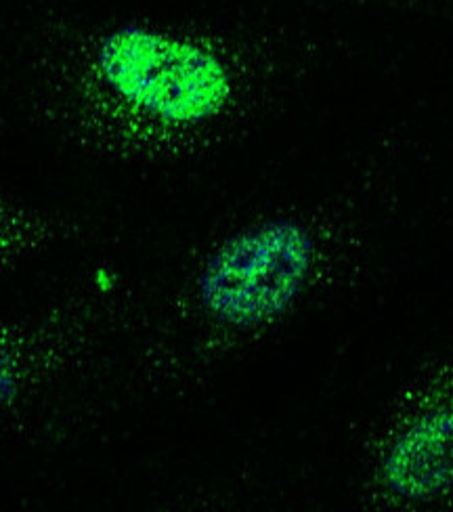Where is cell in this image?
Returning a JSON list of instances; mask_svg holds the SVG:
<instances>
[{"label":"cell","mask_w":453,"mask_h":512,"mask_svg":"<svg viewBox=\"0 0 453 512\" xmlns=\"http://www.w3.org/2000/svg\"><path fill=\"white\" fill-rule=\"evenodd\" d=\"M317 261V236L302 219L254 221L208 250L191 280V307L217 334H258L300 303Z\"/></svg>","instance_id":"2"},{"label":"cell","mask_w":453,"mask_h":512,"mask_svg":"<svg viewBox=\"0 0 453 512\" xmlns=\"http://www.w3.org/2000/svg\"><path fill=\"white\" fill-rule=\"evenodd\" d=\"M380 473L388 492L405 502L428 504L453 496V355L401 422Z\"/></svg>","instance_id":"3"},{"label":"cell","mask_w":453,"mask_h":512,"mask_svg":"<svg viewBox=\"0 0 453 512\" xmlns=\"http://www.w3.org/2000/svg\"><path fill=\"white\" fill-rule=\"evenodd\" d=\"M240 74L206 38L147 21L63 36L45 68V108L86 154L122 158L158 139L200 135L240 97Z\"/></svg>","instance_id":"1"},{"label":"cell","mask_w":453,"mask_h":512,"mask_svg":"<svg viewBox=\"0 0 453 512\" xmlns=\"http://www.w3.org/2000/svg\"><path fill=\"white\" fill-rule=\"evenodd\" d=\"M82 236V225L68 217H45L26 215L9 217L0 215V242H17L30 250H47L51 246H63Z\"/></svg>","instance_id":"4"}]
</instances>
